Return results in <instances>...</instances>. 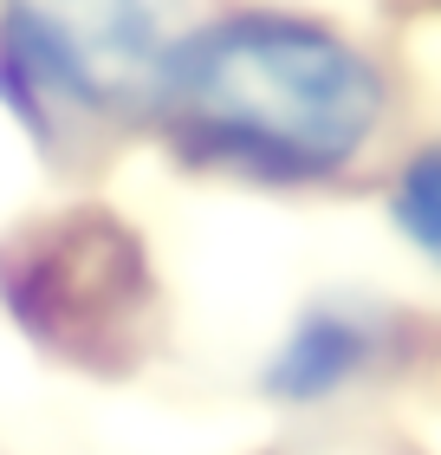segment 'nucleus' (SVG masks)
Here are the masks:
<instances>
[{
	"label": "nucleus",
	"instance_id": "1",
	"mask_svg": "<svg viewBox=\"0 0 441 455\" xmlns=\"http://www.w3.org/2000/svg\"><path fill=\"white\" fill-rule=\"evenodd\" d=\"M162 111L208 156L266 176H319L364 150L383 117V85L344 39L319 27L227 20L176 46Z\"/></svg>",
	"mask_w": 441,
	"mask_h": 455
},
{
	"label": "nucleus",
	"instance_id": "2",
	"mask_svg": "<svg viewBox=\"0 0 441 455\" xmlns=\"http://www.w3.org/2000/svg\"><path fill=\"white\" fill-rule=\"evenodd\" d=\"M0 299L52 358L130 371L150 339L156 274L117 215L72 209L0 247Z\"/></svg>",
	"mask_w": 441,
	"mask_h": 455
},
{
	"label": "nucleus",
	"instance_id": "3",
	"mask_svg": "<svg viewBox=\"0 0 441 455\" xmlns=\"http://www.w3.org/2000/svg\"><path fill=\"white\" fill-rule=\"evenodd\" d=\"M7 59L46 98L123 111L162 98L176 46L162 0H7Z\"/></svg>",
	"mask_w": 441,
	"mask_h": 455
},
{
	"label": "nucleus",
	"instance_id": "4",
	"mask_svg": "<svg viewBox=\"0 0 441 455\" xmlns=\"http://www.w3.org/2000/svg\"><path fill=\"white\" fill-rule=\"evenodd\" d=\"M364 364V332L344 319H305L299 325V339L286 345V358L272 364V390L280 397H325V390H338L350 371Z\"/></svg>",
	"mask_w": 441,
	"mask_h": 455
},
{
	"label": "nucleus",
	"instance_id": "5",
	"mask_svg": "<svg viewBox=\"0 0 441 455\" xmlns=\"http://www.w3.org/2000/svg\"><path fill=\"white\" fill-rule=\"evenodd\" d=\"M396 221H403V235L422 254L441 260V143H429L403 170V182H396Z\"/></svg>",
	"mask_w": 441,
	"mask_h": 455
}]
</instances>
